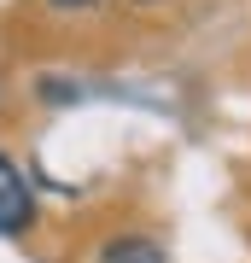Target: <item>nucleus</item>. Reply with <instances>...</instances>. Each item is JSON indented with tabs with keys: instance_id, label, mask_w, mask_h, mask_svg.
Segmentation results:
<instances>
[{
	"instance_id": "f257e3e1",
	"label": "nucleus",
	"mask_w": 251,
	"mask_h": 263,
	"mask_svg": "<svg viewBox=\"0 0 251 263\" xmlns=\"http://www.w3.org/2000/svg\"><path fill=\"white\" fill-rule=\"evenodd\" d=\"M35 222V193H29L24 170L0 152V234H24Z\"/></svg>"
},
{
	"instance_id": "f03ea898",
	"label": "nucleus",
	"mask_w": 251,
	"mask_h": 263,
	"mask_svg": "<svg viewBox=\"0 0 251 263\" xmlns=\"http://www.w3.org/2000/svg\"><path fill=\"white\" fill-rule=\"evenodd\" d=\"M100 263H169V252L146 234H123V240H105Z\"/></svg>"
},
{
	"instance_id": "7ed1b4c3",
	"label": "nucleus",
	"mask_w": 251,
	"mask_h": 263,
	"mask_svg": "<svg viewBox=\"0 0 251 263\" xmlns=\"http://www.w3.org/2000/svg\"><path fill=\"white\" fill-rule=\"evenodd\" d=\"M53 6H65V12H76V6H93V0H53Z\"/></svg>"
},
{
	"instance_id": "20e7f679",
	"label": "nucleus",
	"mask_w": 251,
	"mask_h": 263,
	"mask_svg": "<svg viewBox=\"0 0 251 263\" xmlns=\"http://www.w3.org/2000/svg\"><path fill=\"white\" fill-rule=\"evenodd\" d=\"M140 6H152V0H140Z\"/></svg>"
}]
</instances>
